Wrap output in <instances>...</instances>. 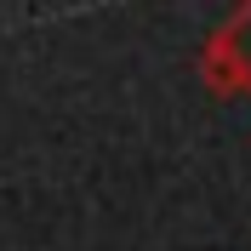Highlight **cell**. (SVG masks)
I'll use <instances>...</instances> for the list:
<instances>
[{
  "instance_id": "6da1fadb",
  "label": "cell",
  "mask_w": 251,
  "mask_h": 251,
  "mask_svg": "<svg viewBox=\"0 0 251 251\" xmlns=\"http://www.w3.org/2000/svg\"><path fill=\"white\" fill-rule=\"evenodd\" d=\"M200 80L223 97H234V92L251 97V6H240L217 23V34L200 51Z\"/></svg>"
}]
</instances>
